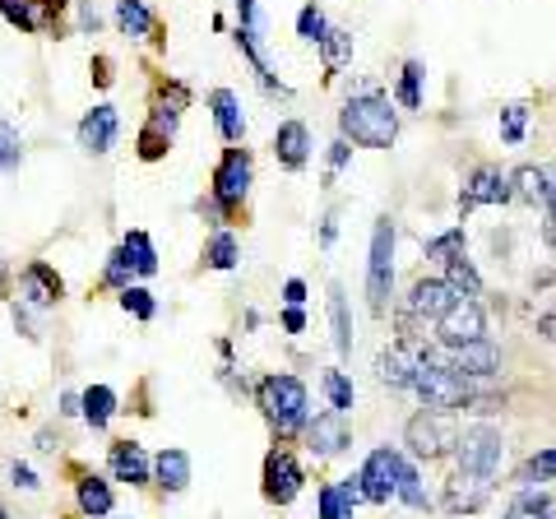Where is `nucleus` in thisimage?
Masks as SVG:
<instances>
[{
  "label": "nucleus",
  "mask_w": 556,
  "mask_h": 519,
  "mask_svg": "<svg viewBox=\"0 0 556 519\" xmlns=\"http://www.w3.org/2000/svg\"><path fill=\"white\" fill-rule=\"evenodd\" d=\"M339 130L348 144H362V149H390L399 140V112L386 93H362V98H348L343 112H339Z\"/></svg>",
  "instance_id": "f257e3e1"
},
{
  "label": "nucleus",
  "mask_w": 556,
  "mask_h": 519,
  "mask_svg": "<svg viewBox=\"0 0 556 519\" xmlns=\"http://www.w3.org/2000/svg\"><path fill=\"white\" fill-rule=\"evenodd\" d=\"M255 400H260V413H265V422L274 427L278 441H292L311 418V400H306V385L298 376H265Z\"/></svg>",
  "instance_id": "f03ea898"
},
{
  "label": "nucleus",
  "mask_w": 556,
  "mask_h": 519,
  "mask_svg": "<svg viewBox=\"0 0 556 519\" xmlns=\"http://www.w3.org/2000/svg\"><path fill=\"white\" fill-rule=\"evenodd\" d=\"M459 441V427H455V413H445V408H422V413H413L408 427H404V445L413 450L417 459H441L450 455Z\"/></svg>",
  "instance_id": "7ed1b4c3"
},
{
  "label": "nucleus",
  "mask_w": 556,
  "mask_h": 519,
  "mask_svg": "<svg viewBox=\"0 0 556 519\" xmlns=\"http://www.w3.org/2000/svg\"><path fill=\"white\" fill-rule=\"evenodd\" d=\"M367 298H371L376 316H386V306H390V298H394V223H390V218H376V232H371Z\"/></svg>",
  "instance_id": "20e7f679"
},
{
  "label": "nucleus",
  "mask_w": 556,
  "mask_h": 519,
  "mask_svg": "<svg viewBox=\"0 0 556 519\" xmlns=\"http://www.w3.org/2000/svg\"><path fill=\"white\" fill-rule=\"evenodd\" d=\"M501 450H506L501 431H496V427H486V422H478V427H468L464 436L455 441V459H459V469H468V473L496 478V469H501Z\"/></svg>",
  "instance_id": "39448f33"
},
{
  "label": "nucleus",
  "mask_w": 556,
  "mask_h": 519,
  "mask_svg": "<svg viewBox=\"0 0 556 519\" xmlns=\"http://www.w3.org/2000/svg\"><path fill=\"white\" fill-rule=\"evenodd\" d=\"M478 339H486V316L478 298H455L437 320V343L441 349H464V343H478Z\"/></svg>",
  "instance_id": "423d86ee"
},
{
  "label": "nucleus",
  "mask_w": 556,
  "mask_h": 519,
  "mask_svg": "<svg viewBox=\"0 0 556 519\" xmlns=\"http://www.w3.org/2000/svg\"><path fill=\"white\" fill-rule=\"evenodd\" d=\"M251 195V153L247 149H228L214 167V200L223 210H232Z\"/></svg>",
  "instance_id": "0eeeda50"
},
{
  "label": "nucleus",
  "mask_w": 556,
  "mask_h": 519,
  "mask_svg": "<svg viewBox=\"0 0 556 519\" xmlns=\"http://www.w3.org/2000/svg\"><path fill=\"white\" fill-rule=\"evenodd\" d=\"M441 362L455 376H464L468 385L473 380H492L501 371V353H496V343L492 339H478V343H464V349H441Z\"/></svg>",
  "instance_id": "6e6552de"
},
{
  "label": "nucleus",
  "mask_w": 556,
  "mask_h": 519,
  "mask_svg": "<svg viewBox=\"0 0 556 519\" xmlns=\"http://www.w3.org/2000/svg\"><path fill=\"white\" fill-rule=\"evenodd\" d=\"M486 501H492V478L486 473H468V469H455L445 478V492H441V506L450 515H478Z\"/></svg>",
  "instance_id": "1a4fd4ad"
},
{
  "label": "nucleus",
  "mask_w": 556,
  "mask_h": 519,
  "mask_svg": "<svg viewBox=\"0 0 556 519\" xmlns=\"http://www.w3.org/2000/svg\"><path fill=\"white\" fill-rule=\"evenodd\" d=\"M302 464L288 455V450H269L265 455V501H274V506H292L302 492Z\"/></svg>",
  "instance_id": "9d476101"
},
{
  "label": "nucleus",
  "mask_w": 556,
  "mask_h": 519,
  "mask_svg": "<svg viewBox=\"0 0 556 519\" xmlns=\"http://www.w3.org/2000/svg\"><path fill=\"white\" fill-rule=\"evenodd\" d=\"M399 450H371L367 455V464H362V492H367V501L371 506H386V501L394 496V488H399Z\"/></svg>",
  "instance_id": "9b49d317"
},
{
  "label": "nucleus",
  "mask_w": 556,
  "mask_h": 519,
  "mask_svg": "<svg viewBox=\"0 0 556 519\" xmlns=\"http://www.w3.org/2000/svg\"><path fill=\"white\" fill-rule=\"evenodd\" d=\"M306 445H311V455H320V459H334V455H343L348 450V422H343V413H316V418H306Z\"/></svg>",
  "instance_id": "f8f14e48"
},
{
  "label": "nucleus",
  "mask_w": 556,
  "mask_h": 519,
  "mask_svg": "<svg viewBox=\"0 0 556 519\" xmlns=\"http://www.w3.org/2000/svg\"><path fill=\"white\" fill-rule=\"evenodd\" d=\"M455 298H459V292L450 288L445 279H417L413 292H408V311H404V316H408V320H431V325H437Z\"/></svg>",
  "instance_id": "ddd939ff"
},
{
  "label": "nucleus",
  "mask_w": 556,
  "mask_h": 519,
  "mask_svg": "<svg viewBox=\"0 0 556 519\" xmlns=\"http://www.w3.org/2000/svg\"><path fill=\"white\" fill-rule=\"evenodd\" d=\"M116 135H121V116L112 102H98L93 112H84L79 121V149L84 153H108L116 144Z\"/></svg>",
  "instance_id": "4468645a"
},
{
  "label": "nucleus",
  "mask_w": 556,
  "mask_h": 519,
  "mask_svg": "<svg viewBox=\"0 0 556 519\" xmlns=\"http://www.w3.org/2000/svg\"><path fill=\"white\" fill-rule=\"evenodd\" d=\"M515 195L510 190V177H501L496 167H478L473 177H468L464 195H459V214H473L478 204H506Z\"/></svg>",
  "instance_id": "2eb2a0df"
},
{
  "label": "nucleus",
  "mask_w": 556,
  "mask_h": 519,
  "mask_svg": "<svg viewBox=\"0 0 556 519\" xmlns=\"http://www.w3.org/2000/svg\"><path fill=\"white\" fill-rule=\"evenodd\" d=\"M108 464H112L116 482H130V488H144V482H153V459L144 455V445H139V441H112Z\"/></svg>",
  "instance_id": "dca6fc26"
},
{
  "label": "nucleus",
  "mask_w": 556,
  "mask_h": 519,
  "mask_svg": "<svg viewBox=\"0 0 556 519\" xmlns=\"http://www.w3.org/2000/svg\"><path fill=\"white\" fill-rule=\"evenodd\" d=\"M20 288H24V302H28V306H56V302L65 298V283H61V274L51 269L47 260H33V265L24 269Z\"/></svg>",
  "instance_id": "f3484780"
},
{
  "label": "nucleus",
  "mask_w": 556,
  "mask_h": 519,
  "mask_svg": "<svg viewBox=\"0 0 556 519\" xmlns=\"http://www.w3.org/2000/svg\"><path fill=\"white\" fill-rule=\"evenodd\" d=\"M274 153H278V163H283L288 172L306 167V159H311V130L302 126V121H283V126L274 130Z\"/></svg>",
  "instance_id": "a211bd4d"
},
{
  "label": "nucleus",
  "mask_w": 556,
  "mask_h": 519,
  "mask_svg": "<svg viewBox=\"0 0 556 519\" xmlns=\"http://www.w3.org/2000/svg\"><path fill=\"white\" fill-rule=\"evenodd\" d=\"M208 107H214V121H218V135L228 144H241L247 140V116H241V102L232 89H214L208 93Z\"/></svg>",
  "instance_id": "6ab92c4d"
},
{
  "label": "nucleus",
  "mask_w": 556,
  "mask_h": 519,
  "mask_svg": "<svg viewBox=\"0 0 556 519\" xmlns=\"http://www.w3.org/2000/svg\"><path fill=\"white\" fill-rule=\"evenodd\" d=\"M153 478H159V488L163 492H186L190 488V455L186 450H177V445H167L159 459H153Z\"/></svg>",
  "instance_id": "aec40b11"
},
{
  "label": "nucleus",
  "mask_w": 556,
  "mask_h": 519,
  "mask_svg": "<svg viewBox=\"0 0 556 519\" xmlns=\"http://www.w3.org/2000/svg\"><path fill=\"white\" fill-rule=\"evenodd\" d=\"M75 501H79V510L89 515V519H108L112 506H116L108 478H98V473H84V478L75 482Z\"/></svg>",
  "instance_id": "412c9836"
},
{
  "label": "nucleus",
  "mask_w": 556,
  "mask_h": 519,
  "mask_svg": "<svg viewBox=\"0 0 556 519\" xmlns=\"http://www.w3.org/2000/svg\"><path fill=\"white\" fill-rule=\"evenodd\" d=\"M121 255H126L130 274H139V279H153V274H159V251H153L149 232H126V241H121Z\"/></svg>",
  "instance_id": "4be33fe9"
},
{
  "label": "nucleus",
  "mask_w": 556,
  "mask_h": 519,
  "mask_svg": "<svg viewBox=\"0 0 556 519\" xmlns=\"http://www.w3.org/2000/svg\"><path fill=\"white\" fill-rule=\"evenodd\" d=\"M112 413H116V390H108V385H89L79 394V418L89 422L93 431H102L112 422Z\"/></svg>",
  "instance_id": "5701e85b"
},
{
  "label": "nucleus",
  "mask_w": 556,
  "mask_h": 519,
  "mask_svg": "<svg viewBox=\"0 0 556 519\" xmlns=\"http://www.w3.org/2000/svg\"><path fill=\"white\" fill-rule=\"evenodd\" d=\"M116 24H121V33H130V38H153V28H159V20L149 14L144 0H116Z\"/></svg>",
  "instance_id": "b1692460"
},
{
  "label": "nucleus",
  "mask_w": 556,
  "mask_h": 519,
  "mask_svg": "<svg viewBox=\"0 0 556 519\" xmlns=\"http://www.w3.org/2000/svg\"><path fill=\"white\" fill-rule=\"evenodd\" d=\"M376 376L380 380H386V385L390 390H408V349H404V343H399V349H386V353H380L376 357Z\"/></svg>",
  "instance_id": "393cba45"
},
{
  "label": "nucleus",
  "mask_w": 556,
  "mask_h": 519,
  "mask_svg": "<svg viewBox=\"0 0 556 519\" xmlns=\"http://www.w3.org/2000/svg\"><path fill=\"white\" fill-rule=\"evenodd\" d=\"M445 283L455 288L459 298H478V292H482V279H478V269H473V260H468V251L455 255V260H445Z\"/></svg>",
  "instance_id": "a878e982"
},
{
  "label": "nucleus",
  "mask_w": 556,
  "mask_h": 519,
  "mask_svg": "<svg viewBox=\"0 0 556 519\" xmlns=\"http://www.w3.org/2000/svg\"><path fill=\"white\" fill-rule=\"evenodd\" d=\"M316 47H320V56H325V71L334 75V71H343V65H348V56H353V33L325 28V38Z\"/></svg>",
  "instance_id": "bb28decb"
},
{
  "label": "nucleus",
  "mask_w": 556,
  "mask_h": 519,
  "mask_svg": "<svg viewBox=\"0 0 556 519\" xmlns=\"http://www.w3.org/2000/svg\"><path fill=\"white\" fill-rule=\"evenodd\" d=\"M329 320H334V349L348 357L353 353V325H348V298H343L339 283L329 288Z\"/></svg>",
  "instance_id": "cd10ccee"
},
{
  "label": "nucleus",
  "mask_w": 556,
  "mask_h": 519,
  "mask_svg": "<svg viewBox=\"0 0 556 519\" xmlns=\"http://www.w3.org/2000/svg\"><path fill=\"white\" fill-rule=\"evenodd\" d=\"M506 519H556V506L543 496V492H533V488H525L515 501H510V510H506Z\"/></svg>",
  "instance_id": "c85d7f7f"
},
{
  "label": "nucleus",
  "mask_w": 556,
  "mask_h": 519,
  "mask_svg": "<svg viewBox=\"0 0 556 519\" xmlns=\"http://www.w3.org/2000/svg\"><path fill=\"white\" fill-rule=\"evenodd\" d=\"M237 260H241V246H237L232 232H214V237H208V246H204V265L208 269H237Z\"/></svg>",
  "instance_id": "c756f323"
},
{
  "label": "nucleus",
  "mask_w": 556,
  "mask_h": 519,
  "mask_svg": "<svg viewBox=\"0 0 556 519\" xmlns=\"http://www.w3.org/2000/svg\"><path fill=\"white\" fill-rule=\"evenodd\" d=\"M552 478H556V445L529 455L525 469H519V482H525V488H538V482H552Z\"/></svg>",
  "instance_id": "7c9ffc66"
},
{
  "label": "nucleus",
  "mask_w": 556,
  "mask_h": 519,
  "mask_svg": "<svg viewBox=\"0 0 556 519\" xmlns=\"http://www.w3.org/2000/svg\"><path fill=\"white\" fill-rule=\"evenodd\" d=\"M394 496H404L413 510H427V488H422V478H417V469H413V464H404V459H399V488H394Z\"/></svg>",
  "instance_id": "2f4dec72"
},
{
  "label": "nucleus",
  "mask_w": 556,
  "mask_h": 519,
  "mask_svg": "<svg viewBox=\"0 0 556 519\" xmlns=\"http://www.w3.org/2000/svg\"><path fill=\"white\" fill-rule=\"evenodd\" d=\"M121 311H130L135 320H153L159 316V302H153V292L149 288H121Z\"/></svg>",
  "instance_id": "473e14b6"
},
{
  "label": "nucleus",
  "mask_w": 556,
  "mask_h": 519,
  "mask_svg": "<svg viewBox=\"0 0 556 519\" xmlns=\"http://www.w3.org/2000/svg\"><path fill=\"white\" fill-rule=\"evenodd\" d=\"M20 163H24V140H20V130L0 116V172H14Z\"/></svg>",
  "instance_id": "72a5a7b5"
},
{
  "label": "nucleus",
  "mask_w": 556,
  "mask_h": 519,
  "mask_svg": "<svg viewBox=\"0 0 556 519\" xmlns=\"http://www.w3.org/2000/svg\"><path fill=\"white\" fill-rule=\"evenodd\" d=\"M399 107H408V112L422 107V65L417 61L404 65V79H399Z\"/></svg>",
  "instance_id": "f704fd0d"
},
{
  "label": "nucleus",
  "mask_w": 556,
  "mask_h": 519,
  "mask_svg": "<svg viewBox=\"0 0 556 519\" xmlns=\"http://www.w3.org/2000/svg\"><path fill=\"white\" fill-rule=\"evenodd\" d=\"M325 394H329V408L348 418V408H353V380L343 371H325Z\"/></svg>",
  "instance_id": "c9c22d12"
},
{
  "label": "nucleus",
  "mask_w": 556,
  "mask_h": 519,
  "mask_svg": "<svg viewBox=\"0 0 556 519\" xmlns=\"http://www.w3.org/2000/svg\"><path fill=\"white\" fill-rule=\"evenodd\" d=\"M510 186H519V195L533 200V204H543V190H547V172L543 167H519Z\"/></svg>",
  "instance_id": "e433bc0d"
},
{
  "label": "nucleus",
  "mask_w": 556,
  "mask_h": 519,
  "mask_svg": "<svg viewBox=\"0 0 556 519\" xmlns=\"http://www.w3.org/2000/svg\"><path fill=\"white\" fill-rule=\"evenodd\" d=\"M427 255L431 260H455V255H464V228H450V232H441V237H431L427 241Z\"/></svg>",
  "instance_id": "4c0bfd02"
},
{
  "label": "nucleus",
  "mask_w": 556,
  "mask_h": 519,
  "mask_svg": "<svg viewBox=\"0 0 556 519\" xmlns=\"http://www.w3.org/2000/svg\"><path fill=\"white\" fill-rule=\"evenodd\" d=\"M525 126H529V107H525V102H515V107L501 112V140H506V144L525 140Z\"/></svg>",
  "instance_id": "58836bf2"
},
{
  "label": "nucleus",
  "mask_w": 556,
  "mask_h": 519,
  "mask_svg": "<svg viewBox=\"0 0 556 519\" xmlns=\"http://www.w3.org/2000/svg\"><path fill=\"white\" fill-rule=\"evenodd\" d=\"M0 14L14 24V28H24V33H38V14H33V0H0Z\"/></svg>",
  "instance_id": "ea45409f"
},
{
  "label": "nucleus",
  "mask_w": 556,
  "mask_h": 519,
  "mask_svg": "<svg viewBox=\"0 0 556 519\" xmlns=\"http://www.w3.org/2000/svg\"><path fill=\"white\" fill-rule=\"evenodd\" d=\"M325 28H329V24H325V14H320L316 5H306V10L298 14V38L320 42V38H325Z\"/></svg>",
  "instance_id": "a19ab883"
},
{
  "label": "nucleus",
  "mask_w": 556,
  "mask_h": 519,
  "mask_svg": "<svg viewBox=\"0 0 556 519\" xmlns=\"http://www.w3.org/2000/svg\"><path fill=\"white\" fill-rule=\"evenodd\" d=\"M320 519H353V506L343 501L339 488H320Z\"/></svg>",
  "instance_id": "79ce46f5"
},
{
  "label": "nucleus",
  "mask_w": 556,
  "mask_h": 519,
  "mask_svg": "<svg viewBox=\"0 0 556 519\" xmlns=\"http://www.w3.org/2000/svg\"><path fill=\"white\" fill-rule=\"evenodd\" d=\"M102 283L108 288H130V265H126V255L121 251L108 255V274H102Z\"/></svg>",
  "instance_id": "37998d69"
},
{
  "label": "nucleus",
  "mask_w": 556,
  "mask_h": 519,
  "mask_svg": "<svg viewBox=\"0 0 556 519\" xmlns=\"http://www.w3.org/2000/svg\"><path fill=\"white\" fill-rule=\"evenodd\" d=\"M10 482H14V488H24V492H38V488H42V482H38V473H33L28 464H20V459L10 464Z\"/></svg>",
  "instance_id": "c03bdc74"
},
{
  "label": "nucleus",
  "mask_w": 556,
  "mask_h": 519,
  "mask_svg": "<svg viewBox=\"0 0 556 519\" xmlns=\"http://www.w3.org/2000/svg\"><path fill=\"white\" fill-rule=\"evenodd\" d=\"M339 492H343V501H348V506H362V501H367V492H362V473H348L343 482H339Z\"/></svg>",
  "instance_id": "a18cd8bd"
},
{
  "label": "nucleus",
  "mask_w": 556,
  "mask_h": 519,
  "mask_svg": "<svg viewBox=\"0 0 556 519\" xmlns=\"http://www.w3.org/2000/svg\"><path fill=\"white\" fill-rule=\"evenodd\" d=\"M283 302H288V306H302V302H306V283H302V279H288V283H283Z\"/></svg>",
  "instance_id": "49530a36"
},
{
  "label": "nucleus",
  "mask_w": 556,
  "mask_h": 519,
  "mask_svg": "<svg viewBox=\"0 0 556 519\" xmlns=\"http://www.w3.org/2000/svg\"><path fill=\"white\" fill-rule=\"evenodd\" d=\"M283 330H288V334H302V330H306V316H302V306H288V316H283Z\"/></svg>",
  "instance_id": "de8ad7c7"
},
{
  "label": "nucleus",
  "mask_w": 556,
  "mask_h": 519,
  "mask_svg": "<svg viewBox=\"0 0 556 519\" xmlns=\"http://www.w3.org/2000/svg\"><path fill=\"white\" fill-rule=\"evenodd\" d=\"M237 14H241V28H260V14H255V0H237Z\"/></svg>",
  "instance_id": "09e8293b"
},
{
  "label": "nucleus",
  "mask_w": 556,
  "mask_h": 519,
  "mask_svg": "<svg viewBox=\"0 0 556 519\" xmlns=\"http://www.w3.org/2000/svg\"><path fill=\"white\" fill-rule=\"evenodd\" d=\"M343 163H348V140H339V144H329V167H334V172H339Z\"/></svg>",
  "instance_id": "8fccbe9b"
},
{
  "label": "nucleus",
  "mask_w": 556,
  "mask_h": 519,
  "mask_svg": "<svg viewBox=\"0 0 556 519\" xmlns=\"http://www.w3.org/2000/svg\"><path fill=\"white\" fill-rule=\"evenodd\" d=\"M61 413H65V418H75V413H79V394H65V400H61Z\"/></svg>",
  "instance_id": "3c124183"
},
{
  "label": "nucleus",
  "mask_w": 556,
  "mask_h": 519,
  "mask_svg": "<svg viewBox=\"0 0 556 519\" xmlns=\"http://www.w3.org/2000/svg\"><path fill=\"white\" fill-rule=\"evenodd\" d=\"M538 330H543V339L556 343V316H543V320H538Z\"/></svg>",
  "instance_id": "603ef678"
},
{
  "label": "nucleus",
  "mask_w": 556,
  "mask_h": 519,
  "mask_svg": "<svg viewBox=\"0 0 556 519\" xmlns=\"http://www.w3.org/2000/svg\"><path fill=\"white\" fill-rule=\"evenodd\" d=\"M0 519H10V510H5V501H0Z\"/></svg>",
  "instance_id": "864d4df0"
}]
</instances>
